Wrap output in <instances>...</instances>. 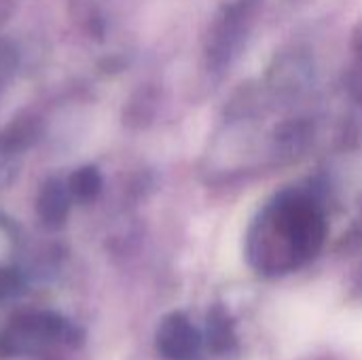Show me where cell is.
Segmentation results:
<instances>
[{
    "mask_svg": "<svg viewBox=\"0 0 362 360\" xmlns=\"http://www.w3.org/2000/svg\"><path fill=\"white\" fill-rule=\"evenodd\" d=\"M68 323L55 312L23 310L0 329V359L40 354L70 337Z\"/></svg>",
    "mask_w": 362,
    "mask_h": 360,
    "instance_id": "1",
    "label": "cell"
},
{
    "mask_svg": "<svg viewBox=\"0 0 362 360\" xmlns=\"http://www.w3.org/2000/svg\"><path fill=\"white\" fill-rule=\"evenodd\" d=\"M38 214L40 219L51 225V227H59L70 210V199H68V191L62 182L51 180L42 187L40 195H38Z\"/></svg>",
    "mask_w": 362,
    "mask_h": 360,
    "instance_id": "2",
    "label": "cell"
},
{
    "mask_svg": "<svg viewBox=\"0 0 362 360\" xmlns=\"http://www.w3.org/2000/svg\"><path fill=\"white\" fill-rule=\"evenodd\" d=\"M40 136V123L32 117L13 121L2 134H0V149L8 155L25 151L30 144H34Z\"/></svg>",
    "mask_w": 362,
    "mask_h": 360,
    "instance_id": "3",
    "label": "cell"
},
{
    "mask_svg": "<svg viewBox=\"0 0 362 360\" xmlns=\"http://www.w3.org/2000/svg\"><path fill=\"white\" fill-rule=\"evenodd\" d=\"M100 187H102V178L93 168L76 170L70 176V182H68V191L81 202H91L93 197H98Z\"/></svg>",
    "mask_w": 362,
    "mask_h": 360,
    "instance_id": "4",
    "label": "cell"
},
{
    "mask_svg": "<svg viewBox=\"0 0 362 360\" xmlns=\"http://www.w3.org/2000/svg\"><path fill=\"white\" fill-rule=\"evenodd\" d=\"M70 13L83 25L85 32L95 34V25L100 23V19H95V6L91 4V0H72Z\"/></svg>",
    "mask_w": 362,
    "mask_h": 360,
    "instance_id": "5",
    "label": "cell"
},
{
    "mask_svg": "<svg viewBox=\"0 0 362 360\" xmlns=\"http://www.w3.org/2000/svg\"><path fill=\"white\" fill-rule=\"evenodd\" d=\"M17 289V276L11 269H2L0 267V299L11 295Z\"/></svg>",
    "mask_w": 362,
    "mask_h": 360,
    "instance_id": "6",
    "label": "cell"
}]
</instances>
